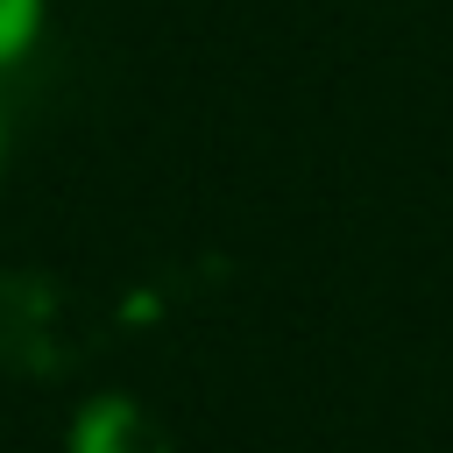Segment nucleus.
Returning <instances> with one entry per match:
<instances>
[{"instance_id": "obj_1", "label": "nucleus", "mask_w": 453, "mask_h": 453, "mask_svg": "<svg viewBox=\"0 0 453 453\" xmlns=\"http://www.w3.org/2000/svg\"><path fill=\"white\" fill-rule=\"evenodd\" d=\"M64 453H170V439L156 432V418L134 396L106 389V396L78 403V418L64 432Z\"/></svg>"}, {"instance_id": "obj_2", "label": "nucleus", "mask_w": 453, "mask_h": 453, "mask_svg": "<svg viewBox=\"0 0 453 453\" xmlns=\"http://www.w3.org/2000/svg\"><path fill=\"white\" fill-rule=\"evenodd\" d=\"M50 28V0H0V71H14Z\"/></svg>"}, {"instance_id": "obj_3", "label": "nucleus", "mask_w": 453, "mask_h": 453, "mask_svg": "<svg viewBox=\"0 0 453 453\" xmlns=\"http://www.w3.org/2000/svg\"><path fill=\"white\" fill-rule=\"evenodd\" d=\"M0 170H7V106H0Z\"/></svg>"}]
</instances>
